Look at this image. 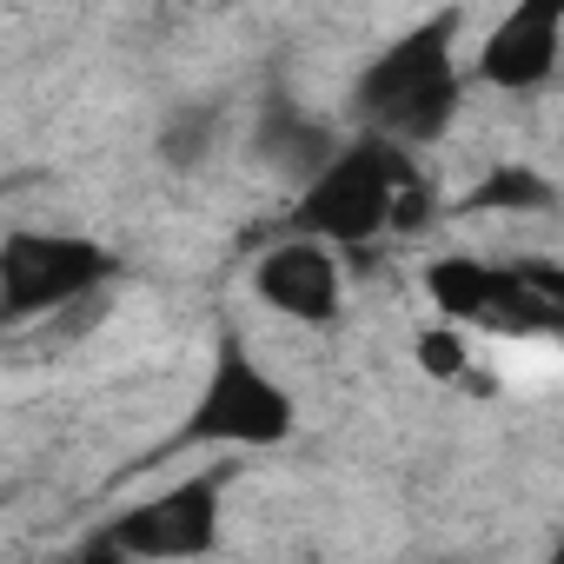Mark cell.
<instances>
[{
    "mask_svg": "<svg viewBox=\"0 0 564 564\" xmlns=\"http://www.w3.org/2000/svg\"><path fill=\"white\" fill-rule=\"evenodd\" d=\"M458 8L405 28L386 54H372V67L359 74L352 87V120L366 133H386L399 147H432L458 100H465V80H458Z\"/></svg>",
    "mask_w": 564,
    "mask_h": 564,
    "instance_id": "obj_1",
    "label": "cell"
},
{
    "mask_svg": "<svg viewBox=\"0 0 564 564\" xmlns=\"http://www.w3.org/2000/svg\"><path fill=\"white\" fill-rule=\"evenodd\" d=\"M412 180V147L386 140V133H366L346 140L293 199V232H313V239H333V246H379L399 219V193Z\"/></svg>",
    "mask_w": 564,
    "mask_h": 564,
    "instance_id": "obj_2",
    "label": "cell"
},
{
    "mask_svg": "<svg viewBox=\"0 0 564 564\" xmlns=\"http://www.w3.org/2000/svg\"><path fill=\"white\" fill-rule=\"evenodd\" d=\"M300 425V405L293 392L279 386L232 333L219 339L213 352V372L199 386V399L186 405V425L173 432V452H265V445H286Z\"/></svg>",
    "mask_w": 564,
    "mask_h": 564,
    "instance_id": "obj_3",
    "label": "cell"
},
{
    "mask_svg": "<svg viewBox=\"0 0 564 564\" xmlns=\"http://www.w3.org/2000/svg\"><path fill=\"white\" fill-rule=\"evenodd\" d=\"M425 293H432L438 319H458L478 339H551V346H564V313L524 279V265L445 252L425 265Z\"/></svg>",
    "mask_w": 564,
    "mask_h": 564,
    "instance_id": "obj_4",
    "label": "cell"
},
{
    "mask_svg": "<svg viewBox=\"0 0 564 564\" xmlns=\"http://www.w3.org/2000/svg\"><path fill=\"white\" fill-rule=\"evenodd\" d=\"M232 458L213 471H193L140 505H127L87 551L94 557H199L219 544V511H226V485H232Z\"/></svg>",
    "mask_w": 564,
    "mask_h": 564,
    "instance_id": "obj_5",
    "label": "cell"
},
{
    "mask_svg": "<svg viewBox=\"0 0 564 564\" xmlns=\"http://www.w3.org/2000/svg\"><path fill=\"white\" fill-rule=\"evenodd\" d=\"M113 279V252L74 232H14L0 252V313L14 326L41 313H67L80 300H100Z\"/></svg>",
    "mask_w": 564,
    "mask_h": 564,
    "instance_id": "obj_6",
    "label": "cell"
},
{
    "mask_svg": "<svg viewBox=\"0 0 564 564\" xmlns=\"http://www.w3.org/2000/svg\"><path fill=\"white\" fill-rule=\"evenodd\" d=\"M252 293L265 313L293 319V326H333L346 313V265H339V246L333 239H313V232H293L259 252L252 265Z\"/></svg>",
    "mask_w": 564,
    "mask_h": 564,
    "instance_id": "obj_7",
    "label": "cell"
},
{
    "mask_svg": "<svg viewBox=\"0 0 564 564\" xmlns=\"http://www.w3.org/2000/svg\"><path fill=\"white\" fill-rule=\"evenodd\" d=\"M564 67V0H511L478 47V80L498 94H538Z\"/></svg>",
    "mask_w": 564,
    "mask_h": 564,
    "instance_id": "obj_8",
    "label": "cell"
},
{
    "mask_svg": "<svg viewBox=\"0 0 564 564\" xmlns=\"http://www.w3.org/2000/svg\"><path fill=\"white\" fill-rule=\"evenodd\" d=\"M252 153H259L272 173H286L293 186H306V180L339 153V140H333V127L313 120L306 107H293V100H265V113H259V127H252Z\"/></svg>",
    "mask_w": 564,
    "mask_h": 564,
    "instance_id": "obj_9",
    "label": "cell"
},
{
    "mask_svg": "<svg viewBox=\"0 0 564 564\" xmlns=\"http://www.w3.org/2000/svg\"><path fill=\"white\" fill-rule=\"evenodd\" d=\"M551 206H557V186L538 166H491L458 199V213H551Z\"/></svg>",
    "mask_w": 564,
    "mask_h": 564,
    "instance_id": "obj_10",
    "label": "cell"
},
{
    "mask_svg": "<svg viewBox=\"0 0 564 564\" xmlns=\"http://www.w3.org/2000/svg\"><path fill=\"white\" fill-rule=\"evenodd\" d=\"M213 140H219V107H180V113L160 127L153 153H160V166H173V173H193V166L213 153Z\"/></svg>",
    "mask_w": 564,
    "mask_h": 564,
    "instance_id": "obj_11",
    "label": "cell"
},
{
    "mask_svg": "<svg viewBox=\"0 0 564 564\" xmlns=\"http://www.w3.org/2000/svg\"><path fill=\"white\" fill-rule=\"evenodd\" d=\"M419 366L432 379H471V333L458 319H438L419 333Z\"/></svg>",
    "mask_w": 564,
    "mask_h": 564,
    "instance_id": "obj_12",
    "label": "cell"
},
{
    "mask_svg": "<svg viewBox=\"0 0 564 564\" xmlns=\"http://www.w3.org/2000/svg\"><path fill=\"white\" fill-rule=\"evenodd\" d=\"M524 279H531V286L564 313V265H551V259H524Z\"/></svg>",
    "mask_w": 564,
    "mask_h": 564,
    "instance_id": "obj_13",
    "label": "cell"
}]
</instances>
